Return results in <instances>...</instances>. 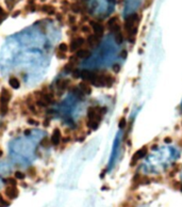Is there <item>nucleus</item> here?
Returning a JSON list of instances; mask_svg holds the SVG:
<instances>
[{
  "label": "nucleus",
  "mask_w": 182,
  "mask_h": 207,
  "mask_svg": "<svg viewBox=\"0 0 182 207\" xmlns=\"http://www.w3.org/2000/svg\"><path fill=\"white\" fill-rule=\"evenodd\" d=\"M105 87L108 88L112 87L115 82V78L109 73H105Z\"/></svg>",
  "instance_id": "dca6fc26"
},
{
  "label": "nucleus",
  "mask_w": 182,
  "mask_h": 207,
  "mask_svg": "<svg viewBox=\"0 0 182 207\" xmlns=\"http://www.w3.org/2000/svg\"><path fill=\"white\" fill-rule=\"evenodd\" d=\"M2 156H3V151H2V148L0 147V158H1Z\"/></svg>",
  "instance_id": "e433bc0d"
},
{
  "label": "nucleus",
  "mask_w": 182,
  "mask_h": 207,
  "mask_svg": "<svg viewBox=\"0 0 182 207\" xmlns=\"http://www.w3.org/2000/svg\"><path fill=\"white\" fill-rule=\"evenodd\" d=\"M118 127L121 129H123V128H125L126 127V118H121V121H119V123H118Z\"/></svg>",
  "instance_id": "2f4dec72"
},
{
  "label": "nucleus",
  "mask_w": 182,
  "mask_h": 207,
  "mask_svg": "<svg viewBox=\"0 0 182 207\" xmlns=\"http://www.w3.org/2000/svg\"><path fill=\"white\" fill-rule=\"evenodd\" d=\"M85 42H86V44L89 46V47L95 48V47H97L99 44H100V38H98V36L95 35V34L91 33V34H89V35L86 36Z\"/></svg>",
  "instance_id": "6e6552de"
},
{
  "label": "nucleus",
  "mask_w": 182,
  "mask_h": 207,
  "mask_svg": "<svg viewBox=\"0 0 182 207\" xmlns=\"http://www.w3.org/2000/svg\"><path fill=\"white\" fill-rule=\"evenodd\" d=\"M27 175H29L30 177L33 178L34 176L36 175V169L34 167H30V168L27 170Z\"/></svg>",
  "instance_id": "a878e982"
},
{
  "label": "nucleus",
  "mask_w": 182,
  "mask_h": 207,
  "mask_svg": "<svg viewBox=\"0 0 182 207\" xmlns=\"http://www.w3.org/2000/svg\"><path fill=\"white\" fill-rule=\"evenodd\" d=\"M71 74H73V76L75 78H79L80 77V74H81V71H80V69H78V68H75Z\"/></svg>",
  "instance_id": "473e14b6"
},
{
  "label": "nucleus",
  "mask_w": 182,
  "mask_h": 207,
  "mask_svg": "<svg viewBox=\"0 0 182 207\" xmlns=\"http://www.w3.org/2000/svg\"><path fill=\"white\" fill-rule=\"evenodd\" d=\"M40 10L42 11L43 13L47 14V15H56L57 10L51 4H43L42 6L40 8Z\"/></svg>",
  "instance_id": "9d476101"
},
{
  "label": "nucleus",
  "mask_w": 182,
  "mask_h": 207,
  "mask_svg": "<svg viewBox=\"0 0 182 207\" xmlns=\"http://www.w3.org/2000/svg\"><path fill=\"white\" fill-rule=\"evenodd\" d=\"M89 26H91L92 30L94 31V34L95 35H97L98 38H102L103 36V33H105V27H103L102 24H100V23L98 22H94V20H91L89 22Z\"/></svg>",
  "instance_id": "20e7f679"
},
{
  "label": "nucleus",
  "mask_w": 182,
  "mask_h": 207,
  "mask_svg": "<svg viewBox=\"0 0 182 207\" xmlns=\"http://www.w3.org/2000/svg\"><path fill=\"white\" fill-rule=\"evenodd\" d=\"M68 50H69V46H68V44L66 43H60L59 45H57V52H67Z\"/></svg>",
  "instance_id": "aec40b11"
},
{
  "label": "nucleus",
  "mask_w": 182,
  "mask_h": 207,
  "mask_svg": "<svg viewBox=\"0 0 182 207\" xmlns=\"http://www.w3.org/2000/svg\"><path fill=\"white\" fill-rule=\"evenodd\" d=\"M4 183L8 186H17V180L14 177H8L4 180Z\"/></svg>",
  "instance_id": "412c9836"
},
{
  "label": "nucleus",
  "mask_w": 182,
  "mask_h": 207,
  "mask_svg": "<svg viewBox=\"0 0 182 207\" xmlns=\"http://www.w3.org/2000/svg\"><path fill=\"white\" fill-rule=\"evenodd\" d=\"M62 131L60 128H54V130L52 131V135L50 137V141H51V144L53 146H57L60 145V143L62 142Z\"/></svg>",
  "instance_id": "39448f33"
},
{
  "label": "nucleus",
  "mask_w": 182,
  "mask_h": 207,
  "mask_svg": "<svg viewBox=\"0 0 182 207\" xmlns=\"http://www.w3.org/2000/svg\"><path fill=\"white\" fill-rule=\"evenodd\" d=\"M71 91H73V94L78 95V96H79L80 98H82V97L84 96V93L82 92V91L79 89V87H73V89H71Z\"/></svg>",
  "instance_id": "5701e85b"
},
{
  "label": "nucleus",
  "mask_w": 182,
  "mask_h": 207,
  "mask_svg": "<svg viewBox=\"0 0 182 207\" xmlns=\"http://www.w3.org/2000/svg\"><path fill=\"white\" fill-rule=\"evenodd\" d=\"M117 24H118V17H117V16H113V17H111L109 20H108L107 27H108V29L109 30H111L112 28Z\"/></svg>",
  "instance_id": "a211bd4d"
},
{
  "label": "nucleus",
  "mask_w": 182,
  "mask_h": 207,
  "mask_svg": "<svg viewBox=\"0 0 182 207\" xmlns=\"http://www.w3.org/2000/svg\"><path fill=\"white\" fill-rule=\"evenodd\" d=\"M81 31L86 34V35H89V34L92 33V28L89 26H87V25H83V26L81 27Z\"/></svg>",
  "instance_id": "bb28decb"
},
{
  "label": "nucleus",
  "mask_w": 182,
  "mask_h": 207,
  "mask_svg": "<svg viewBox=\"0 0 182 207\" xmlns=\"http://www.w3.org/2000/svg\"><path fill=\"white\" fill-rule=\"evenodd\" d=\"M28 123L29 124H32V125H38V122L36 120H33V118H29L28 120Z\"/></svg>",
  "instance_id": "f704fd0d"
},
{
  "label": "nucleus",
  "mask_w": 182,
  "mask_h": 207,
  "mask_svg": "<svg viewBox=\"0 0 182 207\" xmlns=\"http://www.w3.org/2000/svg\"><path fill=\"white\" fill-rule=\"evenodd\" d=\"M180 169H181V164H175V166H174V168H172V171L170 172L169 175H170V176H174L175 174H176L177 172H178Z\"/></svg>",
  "instance_id": "cd10ccee"
},
{
  "label": "nucleus",
  "mask_w": 182,
  "mask_h": 207,
  "mask_svg": "<svg viewBox=\"0 0 182 207\" xmlns=\"http://www.w3.org/2000/svg\"><path fill=\"white\" fill-rule=\"evenodd\" d=\"M0 136H1V132H0Z\"/></svg>",
  "instance_id": "a19ab883"
},
{
  "label": "nucleus",
  "mask_w": 182,
  "mask_h": 207,
  "mask_svg": "<svg viewBox=\"0 0 182 207\" xmlns=\"http://www.w3.org/2000/svg\"><path fill=\"white\" fill-rule=\"evenodd\" d=\"M0 17H2L4 19V18L6 17V11L3 10V9L0 6Z\"/></svg>",
  "instance_id": "72a5a7b5"
},
{
  "label": "nucleus",
  "mask_w": 182,
  "mask_h": 207,
  "mask_svg": "<svg viewBox=\"0 0 182 207\" xmlns=\"http://www.w3.org/2000/svg\"><path fill=\"white\" fill-rule=\"evenodd\" d=\"M9 85H10V87L12 88V89L17 90V89H19L20 88V81L17 77L12 76V77L9 78Z\"/></svg>",
  "instance_id": "4468645a"
},
{
  "label": "nucleus",
  "mask_w": 182,
  "mask_h": 207,
  "mask_svg": "<svg viewBox=\"0 0 182 207\" xmlns=\"http://www.w3.org/2000/svg\"><path fill=\"white\" fill-rule=\"evenodd\" d=\"M2 20H3V18H2V17H0V24H1V23H2Z\"/></svg>",
  "instance_id": "58836bf2"
},
{
  "label": "nucleus",
  "mask_w": 182,
  "mask_h": 207,
  "mask_svg": "<svg viewBox=\"0 0 182 207\" xmlns=\"http://www.w3.org/2000/svg\"><path fill=\"white\" fill-rule=\"evenodd\" d=\"M57 59H60V60L67 59V55H66L65 52H57Z\"/></svg>",
  "instance_id": "c756f323"
},
{
  "label": "nucleus",
  "mask_w": 182,
  "mask_h": 207,
  "mask_svg": "<svg viewBox=\"0 0 182 207\" xmlns=\"http://www.w3.org/2000/svg\"><path fill=\"white\" fill-rule=\"evenodd\" d=\"M76 23H77V19H76L75 16H73V15L68 16V24H69L70 26H75Z\"/></svg>",
  "instance_id": "7c9ffc66"
},
{
  "label": "nucleus",
  "mask_w": 182,
  "mask_h": 207,
  "mask_svg": "<svg viewBox=\"0 0 182 207\" xmlns=\"http://www.w3.org/2000/svg\"><path fill=\"white\" fill-rule=\"evenodd\" d=\"M4 194L8 199L15 200L19 194V191L17 189V186H6V190H4Z\"/></svg>",
  "instance_id": "423d86ee"
},
{
  "label": "nucleus",
  "mask_w": 182,
  "mask_h": 207,
  "mask_svg": "<svg viewBox=\"0 0 182 207\" xmlns=\"http://www.w3.org/2000/svg\"><path fill=\"white\" fill-rule=\"evenodd\" d=\"M84 44H85L84 38H82V36H76L75 39H71L68 46H69V50L71 52H76L78 49L82 48V46H83Z\"/></svg>",
  "instance_id": "f03ea898"
},
{
  "label": "nucleus",
  "mask_w": 182,
  "mask_h": 207,
  "mask_svg": "<svg viewBox=\"0 0 182 207\" xmlns=\"http://www.w3.org/2000/svg\"><path fill=\"white\" fill-rule=\"evenodd\" d=\"M79 89L84 93V95H89L92 93V88L87 81H82L79 85Z\"/></svg>",
  "instance_id": "ddd939ff"
},
{
  "label": "nucleus",
  "mask_w": 182,
  "mask_h": 207,
  "mask_svg": "<svg viewBox=\"0 0 182 207\" xmlns=\"http://www.w3.org/2000/svg\"><path fill=\"white\" fill-rule=\"evenodd\" d=\"M70 10L73 13H82L84 11V6L81 4L80 2H75L70 6Z\"/></svg>",
  "instance_id": "2eb2a0df"
},
{
  "label": "nucleus",
  "mask_w": 182,
  "mask_h": 207,
  "mask_svg": "<svg viewBox=\"0 0 182 207\" xmlns=\"http://www.w3.org/2000/svg\"><path fill=\"white\" fill-rule=\"evenodd\" d=\"M96 74H97V72L89 71V69H82L81 74H80V77L84 79V81H91L93 80V78L95 77Z\"/></svg>",
  "instance_id": "1a4fd4ad"
},
{
  "label": "nucleus",
  "mask_w": 182,
  "mask_h": 207,
  "mask_svg": "<svg viewBox=\"0 0 182 207\" xmlns=\"http://www.w3.org/2000/svg\"><path fill=\"white\" fill-rule=\"evenodd\" d=\"M12 99V92L6 88H2L0 92V113L6 115L9 113V103Z\"/></svg>",
  "instance_id": "f257e3e1"
},
{
  "label": "nucleus",
  "mask_w": 182,
  "mask_h": 207,
  "mask_svg": "<svg viewBox=\"0 0 182 207\" xmlns=\"http://www.w3.org/2000/svg\"><path fill=\"white\" fill-rule=\"evenodd\" d=\"M142 177L140 174H136V175L133 177V181H132V189H135L136 187H139L140 185H142Z\"/></svg>",
  "instance_id": "f3484780"
},
{
  "label": "nucleus",
  "mask_w": 182,
  "mask_h": 207,
  "mask_svg": "<svg viewBox=\"0 0 182 207\" xmlns=\"http://www.w3.org/2000/svg\"><path fill=\"white\" fill-rule=\"evenodd\" d=\"M165 142L169 143V142H172V140H170V139H169V138H166V139H165Z\"/></svg>",
  "instance_id": "4c0bfd02"
},
{
  "label": "nucleus",
  "mask_w": 182,
  "mask_h": 207,
  "mask_svg": "<svg viewBox=\"0 0 182 207\" xmlns=\"http://www.w3.org/2000/svg\"><path fill=\"white\" fill-rule=\"evenodd\" d=\"M147 152H148V148H147L146 146H144V147H142L140 150L137 151V152L133 155L132 159H131V166H135V164L139 161L140 158L145 157V156L147 155Z\"/></svg>",
  "instance_id": "0eeeda50"
},
{
  "label": "nucleus",
  "mask_w": 182,
  "mask_h": 207,
  "mask_svg": "<svg viewBox=\"0 0 182 207\" xmlns=\"http://www.w3.org/2000/svg\"><path fill=\"white\" fill-rule=\"evenodd\" d=\"M70 85V80L69 79H66V78H60L57 80V87L59 88V90H66Z\"/></svg>",
  "instance_id": "9b49d317"
},
{
  "label": "nucleus",
  "mask_w": 182,
  "mask_h": 207,
  "mask_svg": "<svg viewBox=\"0 0 182 207\" xmlns=\"http://www.w3.org/2000/svg\"><path fill=\"white\" fill-rule=\"evenodd\" d=\"M119 68H121V67H119V65L118 64H116V65H114V66H113V69H114V72H119Z\"/></svg>",
  "instance_id": "c9c22d12"
},
{
  "label": "nucleus",
  "mask_w": 182,
  "mask_h": 207,
  "mask_svg": "<svg viewBox=\"0 0 182 207\" xmlns=\"http://www.w3.org/2000/svg\"><path fill=\"white\" fill-rule=\"evenodd\" d=\"M180 186H181V181H178V180H172V187L174 188V189L179 190L180 189Z\"/></svg>",
  "instance_id": "c85d7f7f"
},
{
  "label": "nucleus",
  "mask_w": 182,
  "mask_h": 207,
  "mask_svg": "<svg viewBox=\"0 0 182 207\" xmlns=\"http://www.w3.org/2000/svg\"><path fill=\"white\" fill-rule=\"evenodd\" d=\"M15 178L16 180H25L26 178V173H24V172H22V171H16L15 172Z\"/></svg>",
  "instance_id": "393cba45"
},
{
  "label": "nucleus",
  "mask_w": 182,
  "mask_h": 207,
  "mask_svg": "<svg viewBox=\"0 0 182 207\" xmlns=\"http://www.w3.org/2000/svg\"><path fill=\"white\" fill-rule=\"evenodd\" d=\"M114 39H115V42H116L117 44H121L124 42V34H123V32H121V31H118V32H116V33H114Z\"/></svg>",
  "instance_id": "6ab92c4d"
},
{
  "label": "nucleus",
  "mask_w": 182,
  "mask_h": 207,
  "mask_svg": "<svg viewBox=\"0 0 182 207\" xmlns=\"http://www.w3.org/2000/svg\"><path fill=\"white\" fill-rule=\"evenodd\" d=\"M79 59H87L92 56V52L89 49H85V48H80L78 49L75 53Z\"/></svg>",
  "instance_id": "f8f14e48"
},
{
  "label": "nucleus",
  "mask_w": 182,
  "mask_h": 207,
  "mask_svg": "<svg viewBox=\"0 0 182 207\" xmlns=\"http://www.w3.org/2000/svg\"><path fill=\"white\" fill-rule=\"evenodd\" d=\"M79 64V58L77 56H70L69 59H68V62L64 65L63 69L66 72V73H73V71L75 68H77V65Z\"/></svg>",
  "instance_id": "7ed1b4c3"
},
{
  "label": "nucleus",
  "mask_w": 182,
  "mask_h": 207,
  "mask_svg": "<svg viewBox=\"0 0 182 207\" xmlns=\"http://www.w3.org/2000/svg\"><path fill=\"white\" fill-rule=\"evenodd\" d=\"M40 144L43 146V147L48 148L50 146V144H51V141H50L49 138H44V139H42V140H41V143Z\"/></svg>",
  "instance_id": "4be33fe9"
},
{
  "label": "nucleus",
  "mask_w": 182,
  "mask_h": 207,
  "mask_svg": "<svg viewBox=\"0 0 182 207\" xmlns=\"http://www.w3.org/2000/svg\"><path fill=\"white\" fill-rule=\"evenodd\" d=\"M179 190H180V191L182 192V183H181V186H180V189H179Z\"/></svg>",
  "instance_id": "ea45409f"
},
{
  "label": "nucleus",
  "mask_w": 182,
  "mask_h": 207,
  "mask_svg": "<svg viewBox=\"0 0 182 207\" xmlns=\"http://www.w3.org/2000/svg\"><path fill=\"white\" fill-rule=\"evenodd\" d=\"M10 201H6V199H3L2 194L0 193V207H8L10 206Z\"/></svg>",
  "instance_id": "b1692460"
}]
</instances>
